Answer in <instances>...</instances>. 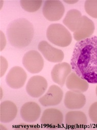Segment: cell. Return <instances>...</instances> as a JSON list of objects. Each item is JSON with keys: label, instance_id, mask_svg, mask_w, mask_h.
<instances>
[{"label": "cell", "instance_id": "19", "mask_svg": "<svg viewBox=\"0 0 97 130\" xmlns=\"http://www.w3.org/2000/svg\"><path fill=\"white\" fill-rule=\"evenodd\" d=\"M43 1L33 0H21L20 4L22 8L27 12H35L38 10L43 4Z\"/></svg>", "mask_w": 97, "mask_h": 130}, {"label": "cell", "instance_id": "14", "mask_svg": "<svg viewBox=\"0 0 97 130\" xmlns=\"http://www.w3.org/2000/svg\"><path fill=\"white\" fill-rule=\"evenodd\" d=\"M86 102V97L82 93L70 90L65 94L64 104L69 109L78 110L82 108L85 105Z\"/></svg>", "mask_w": 97, "mask_h": 130}, {"label": "cell", "instance_id": "21", "mask_svg": "<svg viewBox=\"0 0 97 130\" xmlns=\"http://www.w3.org/2000/svg\"><path fill=\"white\" fill-rule=\"evenodd\" d=\"M89 117L91 121L97 124V102L93 103L88 111Z\"/></svg>", "mask_w": 97, "mask_h": 130}, {"label": "cell", "instance_id": "10", "mask_svg": "<svg viewBox=\"0 0 97 130\" xmlns=\"http://www.w3.org/2000/svg\"><path fill=\"white\" fill-rule=\"evenodd\" d=\"M71 64L66 62H59L54 65L51 71V77L53 81L61 87L66 84L67 79L72 73Z\"/></svg>", "mask_w": 97, "mask_h": 130}, {"label": "cell", "instance_id": "16", "mask_svg": "<svg viewBox=\"0 0 97 130\" xmlns=\"http://www.w3.org/2000/svg\"><path fill=\"white\" fill-rule=\"evenodd\" d=\"M66 85L70 91L82 93L86 92L89 88V83L80 78L75 72H72L68 77Z\"/></svg>", "mask_w": 97, "mask_h": 130}, {"label": "cell", "instance_id": "2", "mask_svg": "<svg viewBox=\"0 0 97 130\" xmlns=\"http://www.w3.org/2000/svg\"><path fill=\"white\" fill-rule=\"evenodd\" d=\"M10 45L17 49L29 46L33 39L34 30L33 24L25 18H19L12 21L6 30Z\"/></svg>", "mask_w": 97, "mask_h": 130}, {"label": "cell", "instance_id": "18", "mask_svg": "<svg viewBox=\"0 0 97 130\" xmlns=\"http://www.w3.org/2000/svg\"><path fill=\"white\" fill-rule=\"evenodd\" d=\"M82 20V15L80 11L73 9L68 11L63 20V23L70 31L74 32L79 28Z\"/></svg>", "mask_w": 97, "mask_h": 130}, {"label": "cell", "instance_id": "1", "mask_svg": "<svg viewBox=\"0 0 97 130\" xmlns=\"http://www.w3.org/2000/svg\"><path fill=\"white\" fill-rule=\"evenodd\" d=\"M70 64L80 78L97 84V37L78 42L74 47Z\"/></svg>", "mask_w": 97, "mask_h": 130}, {"label": "cell", "instance_id": "8", "mask_svg": "<svg viewBox=\"0 0 97 130\" xmlns=\"http://www.w3.org/2000/svg\"><path fill=\"white\" fill-rule=\"evenodd\" d=\"M63 97L62 89L57 85L51 86L47 92L39 99V102L44 107H52L58 105Z\"/></svg>", "mask_w": 97, "mask_h": 130}, {"label": "cell", "instance_id": "5", "mask_svg": "<svg viewBox=\"0 0 97 130\" xmlns=\"http://www.w3.org/2000/svg\"><path fill=\"white\" fill-rule=\"evenodd\" d=\"M65 12V7L62 3L56 1H46L43 7V13L44 17L51 22L59 21Z\"/></svg>", "mask_w": 97, "mask_h": 130}, {"label": "cell", "instance_id": "24", "mask_svg": "<svg viewBox=\"0 0 97 130\" xmlns=\"http://www.w3.org/2000/svg\"><path fill=\"white\" fill-rule=\"evenodd\" d=\"M78 2V1H64V2H65L68 4H75Z\"/></svg>", "mask_w": 97, "mask_h": 130}, {"label": "cell", "instance_id": "23", "mask_svg": "<svg viewBox=\"0 0 97 130\" xmlns=\"http://www.w3.org/2000/svg\"><path fill=\"white\" fill-rule=\"evenodd\" d=\"M0 33H1V47H0V51H2L4 49L6 45L7 41H6L5 36L2 32V31L1 30Z\"/></svg>", "mask_w": 97, "mask_h": 130}, {"label": "cell", "instance_id": "20", "mask_svg": "<svg viewBox=\"0 0 97 130\" xmlns=\"http://www.w3.org/2000/svg\"><path fill=\"white\" fill-rule=\"evenodd\" d=\"M86 12L91 17L97 19V0H87L84 4Z\"/></svg>", "mask_w": 97, "mask_h": 130}, {"label": "cell", "instance_id": "3", "mask_svg": "<svg viewBox=\"0 0 97 130\" xmlns=\"http://www.w3.org/2000/svg\"><path fill=\"white\" fill-rule=\"evenodd\" d=\"M46 36L49 42L60 47H67L72 42L70 32L65 26L59 23L51 24L48 27Z\"/></svg>", "mask_w": 97, "mask_h": 130}, {"label": "cell", "instance_id": "6", "mask_svg": "<svg viewBox=\"0 0 97 130\" xmlns=\"http://www.w3.org/2000/svg\"><path fill=\"white\" fill-rule=\"evenodd\" d=\"M48 88V82L46 79L40 75H35L31 77L26 87L28 94L33 98L41 97Z\"/></svg>", "mask_w": 97, "mask_h": 130}, {"label": "cell", "instance_id": "9", "mask_svg": "<svg viewBox=\"0 0 97 130\" xmlns=\"http://www.w3.org/2000/svg\"><path fill=\"white\" fill-rule=\"evenodd\" d=\"M38 49L43 56L50 62L59 63L64 59L63 52L54 47L46 41H42L39 43Z\"/></svg>", "mask_w": 97, "mask_h": 130}, {"label": "cell", "instance_id": "22", "mask_svg": "<svg viewBox=\"0 0 97 130\" xmlns=\"http://www.w3.org/2000/svg\"><path fill=\"white\" fill-rule=\"evenodd\" d=\"M0 62H1V71H0V76L2 77L5 74L8 67V63L7 59L3 56H1L0 57Z\"/></svg>", "mask_w": 97, "mask_h": 130}, {"label": "cell", "instance_id": "7", "mask_svg": "<svg viewBox=\"0 0 97 130\" xmlns=\"http://www.w3.org/2000/svg\"><path fill=\"white\" fill-rule=\"evenodd\" d=\"M27 74L24 69L19 66L12 67L6 77L7 85L13 89L22 88L26 82Z\"/></svg>", "mask_w": 97, "mask_h": 130}, {"label": "cell", "instance_id": "12", "mask_svg": "<svg viewBox=\"0 0 97 130\" xmlns=\"http://www.w3.org/2000/svg\"><path fill=\"white\" fill-rule=\"evenodd\" d=\"M41 108L35 102H27L24 104L20 110L22 119L27 122H34L37 121L41 115Z\"/></svg>", "mask_w": 97, "mask_h": 130}, {"label": "cell", "instance_id": "25", "mask_svg": "<svg viewBox=\"0 0 97 130\" xmlns=\"http://www.w3.org/2000/svg\"><path fill=\"white\" fill-rule=\"evenodd\" d=\"M95 92H96V95L97 96V86L96 87V89H95Z\"/></svg>", "mask_w": 97, "mask_h": 130}, {"label": "cell", "instance_id": "11", "mask_svg": "<svg viewBox=\"0 0 97 130\" xmlns=\"http://www.w3.org/2000/svg\"><path fill=\"white\" fill-rule=\"evenodd\" d=\"M63 122V115L62 112L55 108L46 109L41 117V123L47 127H56L60 126Z\"/></svg>", "mask_w": 97, "mask_h": 130}, {"label": "cell", "instance_id": "15", "mask_svg": "<svg viewBox=\"0 0 97 130\" xmlns=\"http://www.w3.org/2000/svg\"><path fill=\"white\" fill-rule=\"evenodd\" d=\"M16 105L9 101H4L0 105V121L3 123H9L13 120L17 114Z\"/></svg>", "mask_w": 97, "mask_h": 130}, {"label": "cell", "instance_id": "17", "mask_svg": "<svg viewBox=\"0 0 97 130\" xmlns=\"http://www.w3.org/2000/svg\"><path fill=\"white\" fill-rule=\"evenodd\" d=\"M65 123L69 127H84L87 123V117L81 111H70L66 115Z\"/></svg>", "mask_w": 97, "mask_h": 130}, {"label": "cell", "instance_id": "4", "mask_svg": "<svg viewBox=\"0 0 97 130\" xmlns=\"http://www.w3.org/2000/svg\"><path fill=\"white\" fill-rule=\"evenodd\" d=\"M25 69L30 73L41 72L44 67V60L40 52L36 50H30L26 52L22 59Z\"/></svg>", "mask_w": 97, "mask_h": 130}, {"label": "cell", "instance_id": "13", "mask_svg": "<svg viewBox=\"0 0 97 130\" xmlns=\"http://www.w3.org/2000/svg\"><path fill=\"white\" fill-rule=\"evenodd\" d=\"M95 26L93 21L86 16H82V20L78 29L74 32L73 37L76 41L89 38L94 33Z\"/></svg>", "mask_w": 97, "mask_h": 130}]
</instances>
